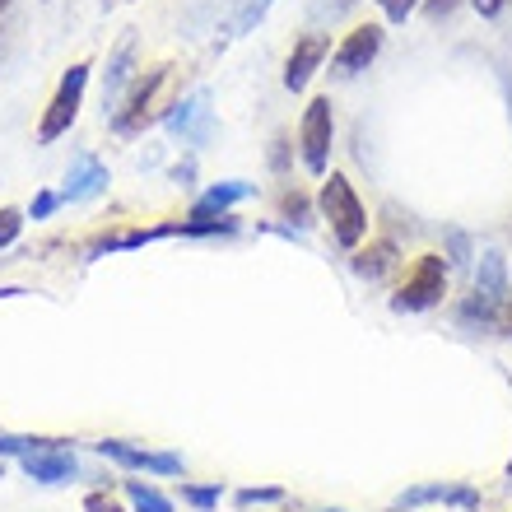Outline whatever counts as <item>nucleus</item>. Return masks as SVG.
Instances as JSON below:
<instances>
[{"instance_id":"f257e3e1","label":"nucleus","mask_w":512,"mask_h":512,"mask_svg":"<svg viewBox=\"0 0 512 512\" xmlns=\"http://www.w3.org/2000/svg\"><path fill=\"white\" fill-rule=\"evenodd\" d=\"M508 298H512L508 261H503V252L485 247V252H480V270H475V284H471V298L461 303V322L466 326H499Z\"/></svg>"},{"instance_id":"f03ea898","label":"nucleus","mask_w":512,"mask_h":512,"mask_svg":"<svg viewBox=\"0 0 512 512\" xmlns=\"http://www.w3.org/2000/svg\"><path fill=\"white\" fill-rule=\"evenodd\" d=\"M322 215L326 224H331V238H336L340 247H359L364 243V233H368V210L364 201H359V191L350 187V177H340L331 173L322 182Z\"/></svg>"},{"instance_id":"7ed1b4c3","label":"nucleus","mask_w":512,"mask_h":512,"mask_svg":"<svg viewBox=\"0 0 512 512\" xmlns=\"http://www.w3.org/2000/svg\"><path fill=\"white\" fill-rule=\"evenodd\" d=\"M89 70H94L89 61H75V66L61 75L52 103H47V112H42L38 145H52V140H61V135L75 126V117H80V103H84V89H89Z\"/></svg>"},{"instance_id":"20e7f679","label":"nucleus","mask_w":512,"mask_h":512,"mask_svg":"<svg viewBox=\"0 0 512 512\" xmlns=\"http://www.w3.org/2000/svg\"><path fill=\"white\" fill-rule=\"evenodd\" d=\"M331 140H336V117H331V98H312L298 126V149H303V168L312 177H326L331 168Z\"/></svg>"},{"instance_id":"39448f33","label":"nucleus","mask_w":512,"mask_h":512,"mask_svg":"<svg viewBox=\"0 0 512 512\" xmlns=\"http://www.w3.org/2000/svg\"><path fill=\"white\" fill-rule=\"evenodd\" d=\"M443 294H447L443 256H419L415 270H410V280L401 284V294L391 298V308L396 312H429L443 303Z\"/></svg>"},{"instance_id":"423d86ee","label":"nucleus","mask_w":512,"mask_h":512,"mask_svg":"<svg viewBox=\"0 0 512 512\" xmlns=\"http://www.w3.org/2000/svg\"><path fill=\"white\" fill-rule=\"evenodd\" d=\"M168 75H173V66L145 70V80H135L131 98H126V108L112 112V131H117V135H135V131H140V126L154 117V103H159V89L168 84Z\"/></svg>"},{"instance_id":"0eeeda50","label":"nucleus","mask_w":512,"mask_h":512,"mask_svg":"<svg viewBox=\"0 0 512 512\" xmlns=\"http://www.w3.org/2000/svg\"><path fill=\"white\" fill-rule=\"evenodd\" d=\"M378 52H382V28L378 24H359V28H350V33L340 38V47L331 52V70L350 80V75H359V70L373 66Z\"/></svg>"},{"instance_id":"6e6552de","label":"nucleus","mask_w":512,"mask_h":512,"mask_svg":"<svg viewBox=\"0 0 512 512\" xmlns=\"http://www.w3.org/2000/svg\"><path fill=\"white\" fill-rule=\"evenodd\" d=\"M326 56H331V38L326 33H308V38L294 42V52H289V61H284V84L289 89H308V80L317 75V66H322Z\"/></svg>"},{"instance_id":"1a4fd4ad","label":"nucleus","mask_w":512,"mask_h":512,"mask_svg":"<svg viewBox=\"0 0 512 512\" xmlns=\"http://www.w3.org/2000/svg\"><path fill=\"white\" fill-rule=\"evenodd\" d=\"M131 66H135V28H126L122 42L108 56V70H103V112H117L122 89L131 84Z\"/></svg>"},{"instance_id":"9d476101","label":"nucleus","mask_w":512,"mask_h":512,"mask_svg":"<svg viewBox=\"0 0 512 512\" xmlns=\"http://www.w3.org/2000/svg\"><path fill=\"white\" fill-rule=\"evenodd\" d=\"M24 471L33 475V480H42V485H61V480H75V475H80V461L70 457L66 447L42 443L38 452L24 457Z\"/></svg>"},{"instance_id":"9b49d317","label":"nucleus","mask_w":512,"mask_h":512,"mask_svg":"<svg viewBox=\"0 0 512 512\" xmlns=\"http://www.w3.org/2000/svg\"><path fill=\"white\" fill-rule=\"evenodd\" d=\"M98 191H108V168H103L94 154H80V159L70 163L61 201H94Z\"/></svg>"},{"instance_id":"f8f14e48","label":"nucleus","mask_w":512,"mask_h":512,"mask_svg":"<svg viewBox=\"0 0 512 512\" xmlns=\"http://www.w3.org/2000/svg\"><path fill=\"white\" fill-rule=\"evenodd\" d=\"M205 126H210V94L205 89H196L187 103H177V112H168V131L182 140H205Z\"/></svg>"},{"instance_id":"ddd939ff","label":"nucleus","mask_w":512,"mask_h":512,"mask_svg":"<svg viewBox=\"0 0 512 512\" xmlns=\"http://www.w3.org/2000/svg\"><path fill=\"white\" fill-rule=\"evenodd\" d=\"M98 452L122 461V466H140V471H159V475L182 471V457H168V452H145V447H126V443H98Z\"/></svg>"},{"instance_id":"4468645a","label":"nucleus","mask_w":512,"mask_h":512,"mask_svg":"<svg viewBox=\"0 0 512 512\" xmlns=\"http://www.w3.org/2000/svg\"><path fill=\"white\" fill-rule=\"evenodd\" d=\"M401 261V247L391 243V238H378V243H368L354 252V275H364V280H387L391 270Z\"/></svg>"},{"instance_id":"2eb2a0df","label":"nucleus","mask_w":512,"mask_h":512,"mask_svg":"<svg viewBox=\"0 0 512 512\" xmlns=\"http://www.w3.org/2000/svg\"><path fill=\"white\" fill-rule=\"evenodd\" d=\"M419 503H457V508H480V494L475 489H461V485H419V489H405L396 508H419Z\"/></svg>"},{"instance_id":"dca6fc26","label":"nucleus","mask_w":512,"mask_h":512,"mask_svg":"<svg viewBox=\"0 0 512 512\" xmlns=\"http://www.w3.org/2000/svg\"><path fill=\"white\" fill-rule=\"evenodd\" d=\"M243 196H252V187H247V182H224V187H210L201 201H196V219H210L215 210H229V205L243 201Z\"/></svg>"},{"instance_id":"f3484780","label":"nucleus","mask_w":512,"mask_h":512,"mask_svg":"<svg viewBox=\"0 0 512 512\" xmlns=\"http://www.w3.org/2000/svg\"><path fill=\"white\" fill-rule=\"evenodd\" d=\"M270 5H275V0H238V5H233V19H229V33L233 38L252 33V28L270 14Z\"/></svg>"},{"instance_id":"a211bd4d","label":"nucleus","mask_w":512,"mask_h":512,"mask_svg":"<svg viewBox=\"0 0 512 512\" xmlns=\"http://www.w3.org/2000/svg\"><path fill=\"white\" fill-rule=\"evenodd\" d=\"M126 499L135 512H173V503L163 499L154 485H140V480H126Z\"/></svg>"},{"instance_id":"6ab92c4d","label":"nucleus","mask_w":512,"mask_h":512,"mask_svg":"<svg viewBox=\"0 0 512 512\" xmlns=\"http://www.w3.org/2000/svg\"><path fill=\"white\" fill-rule=\"evenodd\" d=\"M19 233H24V215L19 210H0V252L19 243Z\"/></svg>"},{"instance_id":"aec40b11","label":"nucleus","mask_w":512,"mask_h":512,"mask_svg":"<svg viewBox=\"0 0 512 512\" xmlns=\"http://www.w3.org/2000/svg\"><path fill=\"white\" fill-rule=\"evenodd\" d=\"M378 5H382V14H387L391 24H405V19H410L424 0H378Z\"/></svg>"},{"instance_id":"412c9836","label":"nucleus","mask_w":512,"mask_h":512,"mask_svg":"<svg viewBox=\"0 0 512 512\" xmlns=\"http://www.w3.org/2000/svg\"><path fill=\"white\" fill-rule=\"evenodd\" d=\"M284 215L294 219V224H308V201L303 196H284Z\"/></svg>"},{"instance_id":"4be33fe9","label":"nucleus","mask_w":512,"mask_h":512,"mask_svg":"<svg viewBox=\"0 0 512 512\" xmlns=\"http://www.w3.org/2000/svg\"><path fill=\"white\" fill-rule=\"evenodd\" d=\"M56 205H61V196H56V191H42L38 201H33V219H47Z\"/></svg>"},{"instance_id":"5701e85b","label":"nucleus","mask_w":512,"mask_h":512,"mask_svg":"<svg viewBox=\"0 0 512 512\" xmlns=\"http://www.w3.org/2000/svg\"><path fill=\"white\" fill-rule=\"evenodd\" d=\"M457 10V0H424V14L429 19H443V14H452Z\"/></svg>"},{"instance_id":"b1692460","label":"nucleus","mask_w":512,"mask_h":512,"mask_svg":"<svg viewBox=\"0 0 512 512\" xmlns=\"http://www.w3.org/2000/svg\"><path fill=\"white\" fill-rule=\"evenodd\" d=\"M471 5H475L480 14H485V19H499V14L508 10V0H471Z\"/></svg>"},{"instance_id":"393cba45","label":"nucleus","mask_w":512,"mask_h":512,"mask_svg":"<svg viewBox=\"0 0 512 512\" xmlns=\"http://www.w3.org/2000/svg\"><path fill=\"white\" fill-rule=\"evenodd\" d=\"M187 499L196 503V508H210V503L219 499V489H187Z\"/></svg>"},{"instance_id":"a878e982","label":"nucleus","mask_w":512,"mask_h":512,"mask_svg":"<svg viewBox=\"0 0 512 512\" xmlns=\"http://www.w3.org/2000/svg\"><path fill=\"white\" fill-rule=\"evenodd\" d=\"M84 508H89V512H122L112 499H103V494H89V499H84Z\"/></svg>"},{"instance_id":"bb28decb","label":"nucleus","mask_w":512,"mask_h":512,"mask_svg":"<svg viewBox=\"0 0 512 512\" xmlns=\"http://www.w3.org/2000/svg\"><path fill=\"white\" fill-rule=\"evenodd\" d=\"M284 159H289V154H284V140H275V149H270V163H275V168H284Z\"/></svg>"},{"instance_id":"cd10ccee","label":"nucleus","mask_w":512,"mask_h":512,"mask_svg":"<svg viewBox=\"0 0 512 512\" xmlns=\"http://www.w3.org/2000/svg\"><path fill=\"white\" fill-rule=\"evenodd\" d=\"M499 326H503V331H508V336H512V298H508V308H503V317H499Z\"/></svg>"},{"instance_id":"c85d7f7f","label":"nucleus","mask_w":512,"mask_h":512,"mask_svg":"<svg viewBox=\"0 0 512 512\" xmlns=\"http://www.w3.org/2000/svg\"><path fill=\"white\" fill-rule=\"evenodd\" d=\"M14 10V0H0V14H10Z\"/></svg>"}]
</instances>
